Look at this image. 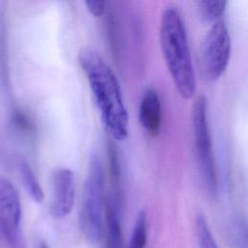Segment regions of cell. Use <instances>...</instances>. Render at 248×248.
<instances>
[{
    "mask_svg": "<svg viewBox=\"0 0 248 248\" xmlns=\"http://www.w3.org/2000/svg\"><path fill=\"white\" fill-rule=\"evenodd\" d=\"M139 120L149 135H158L162 124V106L158 92L153 88L147 89L141 97Z\"/></svg>",
    "mask_w": 248,
    "mask_h": 248,
    "instance_id": "8",
    "label": "cell"
},
{
    "mask_svg": "<svg viewBox=\"0 0 248 248\" xmlns=\"http://www.w3.org/2000/svg\"><path fill=\"white\" fill-rule=\"evenodd\" d=\"M0 236L13 248L21 246V204L15 186L0 177Z\"/></svg>",
    "mask_w": 248,
    "mask_h": 248,
    "instance_id": "6",
    "label": "cell"
},
{
    "mask_svg": "<svg viewBox=\"0 0 248 248\" xmlns=\"http://www.w3.org/2000/svg\"><path fill=\"white\" fill-rule=\"evenodd\" d=\"M104 233H106V248H123L120 202L108 197L105 199Z\"/></svg>",
    "mask_w": 248,
    "mask_h": 248,
    "instance_id": "9",
    "label": "cell"
},
{
    "mask_svg": "<svg viewBox=\"0 0 248 248\" xmlns=\"http://www.w3.org/2000/svg\"><path fill=\"white\" fill-rule=\"evenodd\" d=\"M19 171L22 179V183L28 192L29 196L36 202H41L44 200V191L34 174L32 169L26 162H21L19 166Z\"/></svg>",
    "mask_w": 248,
    "mask_h": 248,
    "instance_id": "10",
    "label": "cell"
},
{
    "mask_svg": "<svg viewBox=\"0 0 248 248\" xmlns=\"http://www.w3.org/2000/svg\"><path fill=\"white\" fill-rule=\"evenodd\" d=\"M201 16L206 21H217L224 13L227 1L224 0H200L197 2Z\"/></svg>",
    "mask_w": 248,
    "mask_h": 248,
    "instance_id": "12",
    "label": "cell"
},
{
    "mask_svg": "<svg viewBox=\"0 0 248 248\" xmlns=\"http://www.w3.org/2000/svg\"><path fill=\"white\" fill-rule=\"evenodd\" d=\"M231 50L229 30L222 20H217L206 33L202 45V63L209 79L216 80L225 73L231 58Z\"/></svg>",
    "mask_w": 248,
    "mask_h": 248,
    "instance_id": "5",
    "label": "cell"
},
{
    "mask_svg": "<svg viewBox=\"0 0 248 248\" xmlns=\"http://www.w3.org/2000/svg\"><path fill=\"white\" fill-rule=\"evenodd\" d=\"M84 4L86 6L88 13L93 17H97V18L103 16L107 9V3L105 1L89 0V1H85Z\"/></svg>",
    "mask_w": 248,
    "mask_h": 248,
    "instance_id": "14",
    "label": "cell"
},
{
    "mask_svg": "<svg viewBox=\"0 0 248 248\" xmlns=\"http://www.w3.org/2000/svg\"><path fill=\"white\" fill-rule=\"evenodd\" d=\"M76 200L75 175L68 168H59L52 174V197L50 213L55 219L67 217L73 210Z\"/></svg>",
    "mask_w": 248,
    "mask_h": 248,
    "instance_id": "7",
    "label": "cell"
},
{
    "mask_svg": "<svg viewBox=\"0 0 248 248\" xmlns=\"http://www.w3.org/2000/svg\"><path fill=\"white\" fill-rule=\"evenodd\" d=\"M196 234L200 248H219L202 214H198L196 218Z\"/></svg>",
    "mask_w": 248,
    "mask_h": 248,
    "instance_id": "13",
    "label": "cell"
},
{
    "mask_svg": "<svg viewBox=\"0 0 248 248\" xmlns=\"http://www.w3.org/2000/svg\"><path fill=\"white\" fill-rule=\"evenodd\" d=\"M147 241L146 214L143 210L140 211L135 220L132 234L127 248H145Z\"/></svg>",
    "mask_w": 248,
    "mask_h": 248,
    "instance_id": "11",
    "label": "cell"
},
{
    "mask_svg": "<svg viewBox=\"0 0 248 248\" xmlns=\"http://www.w3.org/2000/svg\"><path fill=\"white\" fill-rule=\"evenodd\" d=\"M105 199L104 167L99 155L93 152L88 160L80 214L82 231L91 242L100 240L104 234Z\"/></svg>",
    "mask_w": 248,
    "mask_h": 248,
    "instance_id": "3",
    "label": "cell"
},
{
    "mask_svg": "<svg viewBox=\"0 0 248 248\" xmlns=\"http://www.w3.org/2000/svg\"><path fill=\"white\" fill-rule=\"evenodd\" d=\"M192 126L197 157L206 189L210 195H216L217 178L207 122V100L203 95H199L194 100Z\"/></svg>",
    "mask_w": 248,
    "mask_h": 248,
    "instance_id": "4",
    "label": "cell"
},
{
    "mask_svg": "<svg viewBox=\"0 0 248 248\" xmlns=\"http://www.w3.org/2000/svg\"><path fill=\"white\" fill-rule=\"evenodd\" d=\"M159 40L167 68L178 94L186 100L194 98L197 91L195 69L186 27L175 7H168L162 13Z\"/></svg>",
    "mask_w": 248,
    "mask_h": 248,
    "instance_id": "2",
    "label": "cell"
},
{
    "mask_svg": "<svg viewBox=\"0 0 248 248\" xmlns=\"http://www.w3.org/2000/svg\"><path fill=\"white\" fill-rule=\"evenodd\" d=\"M78 63L86 76L106 132L116 141L125 140L129 134V117L115 74L104 57L90 47L79 51Z\"/></svg>",
    "mask_w": 248,
    "mask_h": 248,
    "instance_id": "1",
    "label": "cell"
}]
</instances>
